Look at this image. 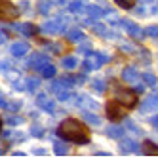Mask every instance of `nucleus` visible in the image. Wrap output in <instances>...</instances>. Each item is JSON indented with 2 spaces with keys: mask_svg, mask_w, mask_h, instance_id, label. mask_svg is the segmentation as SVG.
Instances as JSON below:
<instances>
[{
  "mask_svg": "<svg viewBox=\"0 0 158 158\" xmlns=\"http://www.w3.org/2000/svg\"><path fill=\"white\" fill-rule=\"evenodd\" d=\"M32 154H35V156H46V151H44V149H35Z\"/></svg>",
  "mask_w": 158,
  "mask_h": 158,
  "instance_id": "de8ad7c7",
  "label": "nucleus"
},
{
  "mask_svg": "<svg viewBox=\"0 0 158 158\" xmlns=\"http://www.w3.org/2000/svg\"><path fill=\"white\" fill-rule=\"evenodd\" d=\"M50 61V55H44V53H32L31 57H29V61H27V65L31 67V69H38V67H42L44 63H48Z\"/></svg>",
  "mask_w": 158,
  "mask_h": 158,
  "instance_id": "f8f14e48",
  "label": "nucleus"
},
{
  "mask_svg": "<svg viewBox=\"0 0 158 158\" xmlns=\"http://www.w3.org/2000/svg\"><path fill=\"white\" fill-rule=\"evenodd\" d=\"M124 133H126V130L122 126H116V124H110V126L105 128V135L110 139H120V137H124Z\"/></svg>",
  "mask_w": 158,
  "mask_h": 158,
  "instance_id": "dca6fc26",
  "label": "nucleus"
},
{
  "mask_svg": "<svg viewBox=\"0 0 158 158\" xmlns=\"http://www.w3.org/2000/svg\"><path fill=\"white\" fill-rule=\"evenodd\" d=\"M38 73H40V76H44V78H53L55 76V73H57V69H55V67L48 61V63H44L42 67H38L36 69Z\"/></svg>",
  "mask_w": 158,
  "mask_h": 158,
  "instance_id": "aec40b11",
  "label": "nucleus"
},
{
  "mask_svg": "<svg viewBox=\"0 0 158 158\" xmlns=\"http://www.w3.org/2000/svg\"><path fill=\"white\" fill-rule=\"evenodd\" d=\"M131 89H133L135 94H143V92H145V82H139V80L133 82V84H131Z\"/></svg>",
  "mask_w": 158,
  "mask_h": 158,
  "instance_id": "a19ab883",
  "label": "nucleus"
},
{
  "mask_svg": "<svg viewBox=\"0 0 158 158\" xmlns=\"http://www.w3.org/2000/svg\"><path fill=\"white\" fill-rule=\"evenodd\" d=\"M120 52H124V53H137V48L131 46V44H120Z\"/></svg>",
  "mask_w": 158,
  "mask_h": 158,
  "instance_id": "58836bf2",
  "label": "nucleus"
},
{
  "mask_svg": "<svg viewBox=\"0 0 158 158\" xmlns=\"http://www.w3.org/2000/svg\"><path fill=\"white\" fill-rule=\"evenodd\" d=\"M99 63H97V59L94 57V55L92 53H89V57L82 63V69H84V73H89V71H95V69H99Z\"/></svg>",
  "mask_w": 158,
  "mask_h": 158,
  "instance_id": "393cba45",
  "label": "nucleus"
},
{
  "mask_svg": "<svg viewBox=\"0 0 158 158\" xmlns=\"http://www.w3.org/2000/svg\"><path fill=\"white\" fill-rule=\"evenodd\" d=\"M105 110H107V118H109V120H122V118H126V112H124V105H122V103H118L116 99L109 101L107 107H105Z\"/></svg>",
  "mask_w": 158,
  "mask_h": 158,
  "instance_id": "423d86ee",
  "label": "nucleus"
},
{
  "mask_svg": "<svg viewBox=\"0 0 158 158\" xmlns=\"http://www.w3.org/2000/svg\"><path fill=\"white\" fill-rule=\"evenodd\" d=\"M4 154H6V151H4V149H0V156H4Z\"/></svg>",
  "mask_w": 158,
  "mask_h": 158,
  "instance_id": "13d9d810",
  "label": "nucleus"
},
{
  "mask_svg": "<svg viewBox=\"0 0 158 158\" xmlns=\"http://www.w3.org/2000/svg\"><path fill=\"white\" fill-rule=\"evenodd\" d=\"M10 27H12L14 31H17V32H21V35H25V36H35V35L40 32V27L35 25V23H14L12 21Z\"/></svg>",
  "mask_w": 158,
  "mask_h": 158,
  "instance_id": "6e6552de",
  "label": "nucleus"
},
{
  "mask_svg": "<svg viewBox=\"0 0 158 158\" xmlns=\"http://www.w3.org/2000/svg\"><path fill=\"white\" fill-rule=\"evenodd\" d=\"M114 99L118 103H122L126 109H133L137 105V95L133 89H126V88H114Z\"/></svg>",
  "mask_w": 158,
  "mask_h": 158,
  "instance_id": "f03ea898",
  "label": "nucleus"
},
{
  "mask_svg": "<svg viewBox=\"0 0 158 158\" xmlns=\"http://www.w3.org/2000/svg\"><path fill=\"white\" fill-rule=\"evenodd\" d=\"M92 55H94V57L97 59V63H99L101 67H103V65H107V63L112 59L110 55H109V53H105V52H94V50H92Z\"/></svg>",
  "mask_w": 158,
  "mask_h": 158,
  "instance_id": "c85d7f7f",
  "label": "nucleus"
},
{
  "mask_svg": "<svg viewBox=\"0 0 158 158\" xmlns=\"http://www.w3.org/2000/svg\"><path fill=\"white\" fill-rule=\"evenodd\" d=\"M141 152H143V154H147V156H151V154H158V145L147 139V141L143 143V149H141Z\"/></svg>",
  "mask_w": 158,
  "mask_h": 158,
  "instance_id": "a878e982",
  "label": "nucleus"
},
{
  "mask_svg": "<svg viewBox=\"0 0 158 158\" xmlns=\"http://www.w3.org/2000/svg\"><path fill=\"white\" fill-rule=\"evenodd\" d=\"M65 21L59 17V19H48L46 23H42L40 31L44 32V35H61V32H65Z\"/></svg>",
  "mask_w": 158,
  "mask_h": 158,
  "instance_id": "39448f33",
  "label": "nucleus"
},
{
  "mask_svg": "<svg viewBox=\"0 0 158 158\" xmlns=\"http://www.w3.org/2000/svg\"><path fill=\"white\" fill-rule=\"evenodd\" d=\"M0 137H2V120H0Z\"/></svg>",
  "mask_w": 158,
  "mask_h": 158,
  "instance_id": "4d7b16f0",
  "label": "nucleus"
},
{
  "mask_svg": "<svg viewBox=\"0 0 158 158\" xmlns=\"http://www.w3.org/2000/svg\"><path fill=\"white\" fill-rule=\"evenodd\" d=\"M120 76H122V80L128 82V84H133V82L139 80V73H137V69H133V67H126V69L120 73Z\"/></svg>",
  "mask_w": 158,
  "mask_h": 158,
  "instance_id": "2eb2a0df",
  "label": "nucleus"
},
{
  "mask_svg": "<svg viewBox=\"0 0 158 158\" xmlns=\"http://www.w3.org/2000/svg\"><path fill=\"white\" fill-rule=\"evenodd\" d=\"M89 29H92L94 35H97V36H101V38H116L114 32H112L105 23H99V21H95V23L89 27Z\"/></svg>",
  "mask_w": 158,
  "mask_h": 158,
  "instance_id": "9b49d317",
  "label": "nucleus"
},
{
  "mask_svg": "<svg viewBox=\"0 0 158 158\" xmlns=\"http://www.w3.org/2000/svg\"><path fill=\"white\" fill-rule=\"evenodd\" d=\"M89 88H92V92H95L97 95H103V94H105V89H107L103 78H92V82H89Z\"/></svg>",
  "mask_w": 158,
  "mask_h": 158,
  "instance_id": "6ab92c4d",
  "label": "nucleus"
},
{
  "mask_svg": "<svg viewBox=\"0 0 158 158\" xmlns=\"http://www.w3.org/2000/svg\"><path fill=\"white\" fill-rule=\"evenodd\" d=\"M139 2H143V4H152V0H139Z\"/></svg>",
  "mask_w": 158,
  "mask_h": 158,
  "instance_id": "6e6d98bb",
  "label": "nucleus"
},
{
  "mask_svg": "<svg viewBox=\"0 0 158 158\" xmlns=\"http://www.w3.org/2000/svg\"><path fill=\"white\" fill-rule=\"evenodd\" d=\"M95 156H110V152H107V151H97Z\"/></svg>",
  "mask_w": 158,
  "mask_h": 158,
  "instance_id": "8fccbe9b",
  "label": "nucleus"
},
{
  "mask_svg": "<svg viewBox=\"0 0 158 158\" xmlns=\"http://www.w3.org/2000/svg\"><path fill=\"white\" fill-rule=\"evenodd\" d=\"M52 2L50 0H38V12L42 14V15H48L50 12H52Z\"/></svg>",
  "mask_w": 158,
  "mask_h": 158,
  "instance_id": "c756f323",
  "label": "nucleus"
},
{
  "mask_svg": "<svg viewBox=\"0 0 158 158\" xmlns=\"http://www.w3.org/2000/svg\"><path fill=\"white\" fill-rule=\"evenodd\" d=\"M86 35H84V31L82 29H78V27H73L71 31H67V40L73 42V44H78L80 40H84Z\"/></svg>",
  "mask_w": 158,
  "mask_h": 158,
  "instance_id": "f3484780",
  "label": "nucleus"
},
{
  "mask_svg": "<svg viewBox=\"0 0 158 158\" xmlns=\"http://www.w3.org/2000/svg\"><path fill=\"white\" fill-rule=\"evenodd\" d=\"M21 107H23V101H21V99H14V101H10V103H6V109L12 110V112L21 110Z\"/></svg>",
  "mask_w": 158,
  "mask_h": 158,
  "instance_id": "473e14b6",
  "label": "nucleus"
},
{
  "mask_svg": "<svg viewBox=\"0 0 158 158\" xmlns=\"http://www.w3.org/2000/svg\"><path fill=\"white\" fill-rule=\"evenodd\" d=\"M36 105L42 110H46L48 114H53V112H55V101H52L46 94H38L36 95Z\"/></svg>",
  "mask_w": 158,
  "mask_h": 158,
  "instance_id": "9d476101",
  "label": "nucleus"
},
{
  "mask_svg": "<svg viewBox=\"0 0 158 158\" xmlns=\"http://www.w3.org/2000/svg\"><path fill=\"white\" fill-rule=\"evenodd\" d=\"M17 8H19V14H29L31 12V2L29 0H21L17 4Z\"/></svg>",
  "mask_w": 158,
  "mask_h": 158,
  "instance_id": "e433bc0d",
  "label": "nucleus"
},
{
  "mask_svg": "<svg viewBox=\"0 0 158 158\" xmlns=\"http://www.w3.org/2000/svg\"><path fill=\"white\" fill-rule=\"evenodd\" d=\"M131 12H133L135 15H139V17H145V15H147V12H145V8H143V6H137V8L133 6V8H131Z\"/></svg>",
  "mask_w": 158,
  "mask_h": 158,
  "instance_id": "79ce46f5",
  "label": "nucleus"
},
{
  "mask_svg": "<svg viewBox=\"0 0 158 158\" xmlns=\"http://www.w3.org/2000/svg\"><path fill=\"white\" fill-rule=\"evenodd\" d=\"M17 15H19V8L17 6H14L12 2H8V0H0V21L12 23Z\"/></svg>",
  "mask_w": 158,
  "mask_h": 158,
  "instance_id": "20e7f679",
  "label": "nucleus"
},
{
  "mask_svg": "<svg viewBox=\"0 0 158 158\" xmlns=\"http://www.w3.org/2000/svg\"><path fill=\"white\" fill-rule=\"evenodd\" d=\"M73 80H74V84H84L86 82V76L84 74H76V76H73Z\"/></svg>",
  "mask_w": 158,
  "mask_h": 158,
  "instance_id": "c03bdc74",
  "label": "nucleus"
},
{
  "mask_svg": "<svg viewBox=\"0 0 158 158\" xmlns=\"http://www.w3.org/2000/svg\"><path fill=\"white\" fill-rule=\"evenodd\" d=\"M126 128H130L133 135H143V130H141L135 122H131V120H126Z\"/></svg>",
  "mask_w": 158,
  "mask_h": 158,
  "instance_id": "f704fd0d",
  "label": "nucleus"
},
{
  "mask_svg": "<svg viewBox=\"0 0 158 158\" xmlns=\"http://www.w3.org/2000/svg\"><path fill=\"white\" fill-rule=\"evenodd\" d=\"M50 2H52V4H57V6H61V4H65V2H67V0H50Z\"/></svg>",
  "mask_w": 158,
  "mask_h": 158,
  "instance_id": "3c124183",
  "label": "nucleus"
},
{
  "mask_svg": "<svg viewBox=\"0 0 158 158\" xmlns=\"http://www.w3.org/2000/svg\"><path fill=\"white\" fill-rule=\"evenodd\" d=\"M6 103H8V101H6V97H4V94H2V92H0V109H6Z\"/></svg>",
  "mask_w": 158,
  "mask_h": 158,
  "instance_id": "49530a36",
  "label": "nucleus"
},
{
  "mask_svg": "<svg viewBox=\"0 0 158 158\" xmlns=\"http://www.w3.org/2000/svg\"><path fill=\"white\" fill-rule=\"evenodd\" d=\"M149 124H151L152 128H156V130H158V114H152V116L149 118Z\"/></svg>",
  "mask_w": 158,
  "mask_h": 158,
  "instance_id": "a18cd8bd",
  "label": "nucleus"
},
{
  "mask_svg": "<svg viewBox=\"0 0 158 158\" xmlns=\"http://www.w3.org/2000/svg\"><path fill=\"white\" fill-rule=\"evenodd\" d=\"M141 78H143L145 86H156V84H158V78H156L152 73H149V71H147V73H143V74H141Z\"/></svg>",
  "mask_w": 158,
  "mask_h": 158,
  "instance_id": "7c9ffc66",
  "label": "nucleus"
},
{
  "mask_svg": "<svg viewBox=\"0 0 158 158\" xmlns=\"http://www.w3.org/2000/svg\"><path fill=\"white\" fill-rule=\"evenodd\" d=\"M76 99H78V101H76V105H78V107H86L88 110H95V109L99 107V105L95 103V101H94L92 97H89V95H86V94L76 95Z\"/></svg>",
  "mask_w": 158,
  "mask_h": 158,
  "instance_id": "4468645a",
  "label": "nucleus"
},
{
  "mask_svg": "<svg viewBox=\"0 0 158 158\" xmlns=\"http://www.w3.org/2000/svg\"><path fill=\"white\" fill-rule=\"evenodd\" d=\"M10 69H12V63H10V61H0V71L8 73Z\"/></svg>",
  "mask_w": 158,
  "mask_h": 158,
  "instance_id": "37998d69",
  "label": "nucleus"
},
{
  "mask_svg": "<svg viewBox=\"0 0 158 158\" xmlns=\"http://www.w3.org/2000/svg\"><path fill=\"white\" fill-rule=\"evenodd\" d=\"M63 48H61V44H46V52L50 53H59Z\"/></svg>",
  "mask_w": 158,
  "mask_h": 158,
  "instance_id": "ea45409f",
  "label": "nucleus"
},
{
  "mask_svg": "<svg viewBox=\"0 0 158 158\" xmlns=\"http://www.w3.org/2000/svg\"><path fill=\"white\" fill-rule=\"evenodd\" d=\"M6 122L10 124V126H21V124L25 122L23 116H17V114H8L6 116Z\"/></svg>",
  "mask_w": 158,
  "mask_h": 158,
  "instance_id": "2f4dec72",
  "label": "nucleus"
},
{
  "mask_svg": "<svg viewBox=\"0 0 158 158\" xmlns=\"http://www.w3.org/2000/svg\"><path fill=\"white\" fill-rule=\"evenodd\" d=\"M14 156H25V152H21V151H15V152H14Z\"/></svg>",
  "mask_w": 158,
  "mask_h": 158,
  "instance_id": "864d4df0",
  "label": "nucleus"
},
{
  "mask_svg": "<svg viewBox=\"0 0 158 158\" xmlns=\"http://www.w3.org/2000/svg\"><path fill=\"white\" fill-rule=\"evenodd\" d=\"M71 14H82L86 12V0H71L69 6H67Z\"/></svg>",
  "mask_w": 158,
  "mask_h": 158,
  "instance_id": "a211bd4d",
  "label": "nucleus"
},
{
  "mask_svg": "<svg viewBox=\"0 0 158 158\" xmlns=\"http://www.w3.org/2000/svg\"><path fill=\"white\" fill-rule=\"evenodd\" d=\"M114 2H116V6L122 8V10H131V8L135 6V0H114Z\"/></svg>",
  "mask_w": 158,
  "mask_h": 158,
  "instance_id": "72a5a7b5",
  "label": "nucleus"
},
{
  "mask_svg": "<svg viewBox=\"0 0 158 158\" xmlns=\"http://www.w3.org/2000/svg\"><path fill=\"white\" fill-rule=\"evenodd\" d=\"M154 110H158V94H149L139 105V112L149 114V112H154Z\"/></svg>",
  "mask_w": 158,
  "mask_h": 158,
  "instance_id": "0eeeda50",
  "label": "nucleus"
},
{
  "mask_svg": "<svg viewBox=\"0 0 158 158\" xmlns=\"http://www.w3.org/2000/svg\"><path fill=\"white\" fill-rule=\"evenodd\" d=\"M23 84H25V92L35 94L36 89H38V86H40V78H27Z\"/></svg>",
  "mask_w": 158,
  "mask_h": 158,
  "instance_id": "bb28decb",
  "label": "nucleus"
},
{
  "mask_svg": "<svg viewBox=\"0 0 158 158\" xmlns=\"http://www.w3.org/2000/svg\"><path fill=\"white\" fill-rule=\"evenodd\" d=\"M145 36L149 38H158V25H149L145 29Z\"/></svg>",
  "mask_w": 158,
  "mask_h": 158,
  "instance_id": "c9c22d12",
  "label": "nucleus"
},
{
  "mask_svg": "<svg viewBox=\"0 0 158 158\" xmlns=\"http://www.w3.org/2000/svg\"><path fill=\"white\" fill-rule=\"evenodd\" d=\"M57 133H59L61 139L76 143V145H88L89 143V135H88L86 126L80 120H76V118H65L59 124Z\"/></svg>",
  "mask_w": 158,
  "mask_h": 158,
  "instance_id": "f257e3e1",
  "label": "nucleus"
},
{
  "mask_svg": "<svg viewBox=\"0 0 158 158\" xmlns=\"http://www.w3.org/2000/svg\"><path fill=\"white\" fill-rule=\"evenodd\" d=\"M120 27L126 31L131 38H135V40H143V38H145V31H143L137 23H135V21H131V19H128V17L120 19Z\"/></svg>",
  "mask_w": 158,
  "mask_h": 158,
  "instance_id": "7ed1b4c3",
  "label": "nucleus"
},
{
  "mask_svg": "<svg viewBox=\"0 0 158 158\" xmlns=\"http://www.w3.org/2000/svg\"><path fill=\"white\" fill-rule=\"evenodd\" d=\"M152 14H158V6H152V10H151Z\"/></svg>",
  "mask_w": 158,
  "mask_h": 158,
  "instance_id": "5fc2aeb1",
  "label": "nucleus"
},
{
  "mask_svg": "<svg viewBox=\"0 0 158 158\" xmlns=\"http://www.w3.org/2000/svg\"><path fill=\"white\" fill-rule=\"evenodd\" d=\"M29 44L27 42H14L12 44V48H10V53L14 55V57H23V55L29 53Z\"/></svg>",
  "mask_w": 158,
  "mask_h": 158,
  "instance_id": "ddd939ff",
  "label": "nucleus"
},
{
  "mask_svg": "<svg viewBox=\"0 0 158 158\" xmlns=\"http://www.w3.org/2000/svg\"><path fill=\"white\" fill-rule=\"evenodd\" d=\"M25 137H27V135L21 133V131H10V139H12V141L21 143V141H25Z\"/></svg>",
  "mask_w": 158,
  "mask_h": 158,
  "instance_id": "4c0bfd02",
  "label": "nucleus"
},
{
  "mask_svg": "<svg viewBox=\"0 0 158 158\" xmlns=\"http://www.w3.org/2000/svg\"><path fill=\"white\" fill-rule=\"evenodd\" d=\"M6 40H8V38H6V32H4V31H0V44H4Z\"/></svg>",
  "mask_w": 158,
  "mask_h": 158,
  "instance_id": "09e8293b",
  "label": "nucleus"
},
{
  "mask_svg": "<svg viewBox=\"0 0 158 158\" xmlns=\"http://www.w3.org/2000/svg\"><path fill=\"white\" fill-rule=\"evenodd\" d=\"M82 118H84L88 124H92V126H101V118L95 114V112L88 110V109H84V110H82Z\"/></svg>",
  "mask_w": 158,
  "mask_h": 158,
  "instance_id": "412c9836",
  "label": "nucleus"
},
{
  "mask_svg": "<svg viewBox=\"0 0 158 158\" xmlns=\"http://www.w3.org/2000/svg\"><path fill=\"white\" fill-rule=\"evenodd\" d=\"M53 152L57 156H67L69 154V145H67L65 141H53Z\"/></svg>",
  "mask_w": 158,
  "mask_h": 158,
  "instance_id": "5701e85b",
  "label": "nucleus"
},
{
  "mask_svg": "<svg viewBox=\"0 0 158 158\" xmlns=\"http://www.w3.org/2000/svg\"><path fill=\"white\" fill-rule=\"evenodd\" d=\"M29 116H31L32 120H36V118H38V112H31V114H29Z\"/></svg>",
  "mask_w": 158,
  "mask_h": 158,
  "instance_id": "603ef678",
  "label": "nucleus"
},
{
  "mask_svg": "<svg viewBox=\"0 0 158 158\" xmlns=\"http://www.w3.org/2000/svg\"><path fill=\"white\" fill-rule=\"evenodd\" d=\"M118 149H120V154H139L141 152V147L133 139H126V137H120Z\"/></svg>",
  "mask_w": 158,
  "mask_h": 158,
  "instance_id": "1a4fd4ad",
  "label": "nucleus"
},
{
  "mask_svg": "<svg viewBox=\"0 0 158 158\" xmlns=\"http://www.w3.org/2000/svg\"><path fill=\"white\" fill-rule=\"evenodd\" d=\"M76 53L78 55H84V53H92V44H89L86 38L84 40H80V42H78V48H76Z\"/></svg>",
  "mask_w": 158,
  "mask_h": 158,
  "instance_id": "cd10ccee",
  "label": "nucleus"
},
{
  "mask_svg": "<svg viewBox=\"0 0 158 158\" xmlns=\"http://www.w3.org/2000/svg\"><path fill=\"white\" fill-rule=\"evenodd\" d=\"M76 65H78V59H76V55H67V57L61 59V67L67 71H73L76 69Z\"/></svg>",
  "mask_w": 158,
  "mask_h": 158,
  "instance_id": "b1692460",
  "label": "nucleus"
},
{
  "mask_svg": "<svg viewBox=\"0 0 158 158\" xmlns=\"http://www.w3.org/2000/svg\"><path fill=\"white\" fill-rule=\"evenodd\" d=\"M29 133H31V137H36V139H42L44 135H46V128H44L42 124L35 122V124H31V130H29Z\"/></svg>",
  "mask_w": 158,
  "mask_h": 158,
  "instance_id": "4be33fe9",
  "label": "nucleus"
}]
</instances>
